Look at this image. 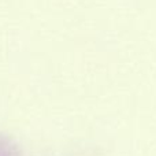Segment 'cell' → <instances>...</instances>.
<instances>
[{
    "instance_id": "obj_1",
    "label": "cell",
    "mask_w": 156,
    "mask_h": 156,
    "mask_svg": "<svg viewBox=\"0 0 156 156\" xmlns=\"http://www.w3.org/2000/svg\"><path fill=\"white\" fill-rule=\"evenodd\" d=\"M0 156H19V149L12 138L2 132H0Z\"/></svg>"
}]
</instances>
